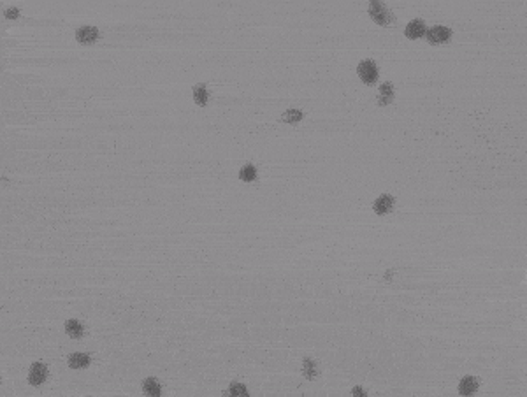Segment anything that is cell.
Returning a JSON list of instances; mask_svg holds the SVG:
<instances>
[{"label":"cell","mask_w":527,"mask_h":397,"mask_svg":"<svg viewBox=\"0 0 527 397\" xmlns=\"http://www.w3.org/2000/svg\"><path fill=\"white\" fill-rule=\"evenodd\" d=\"M369 14H371V18L374 19L378 25H389L394 21L392 13H390L381 2H371V4H369Z\"/></svg>","instance_id":"cell-1"},{"label":"cell","mask_w":527,"mask_h":397,"mask_svg":"<svg viewBox=\"0 0 527 397\" xmlns=\"http://www.w3.org/2000/svg\"><path fill=\"white\" fill-rule=\"evenodd\" d=\"M358 76L366 84H373L378 79V67L373 60H364L358 64Z\"/></svg>","instance_id":"cell-2"},{"label":"cell","mask_w":527,"mask_h":397,"mask_svg":"<svg viewBox=\"0 0 527 397\" xmlns=\"http://www.w3.org/2000/svg\"><path fill=\"white\" fill-rule=\"evenodd\" d=\"M450 37H452V30L443 25H436L427 30V41L431 44H443V42H448Z\"/></svg>","instance_id":"cell-3"},{"label":"cell","mask_w":527,"mask_h":397,"mask_svg":"<svg viewBox=\"0 0 527 397\" xmlns=\"http://www.w3.org/2000/svg\"><path fill=\"white\" fill-rule=\"evenodd\" d=\"M46 376H48V367L42 362H34L30 365V371H28V381H30V385L44 383Z\"/></svg>","instance_id":"cell-4"},{"label":"cell","mask_w":527,"mask_h":397,"mask_svg":"<svg viewBox=\"0 0 527 397\" xmlns=\"http://www.w3.org/2000/svg\"><path fill=\"white\" fill-rule=\"evenodd\" d=\"M404 33H406L408 39H420L427 35V27L422 19H411L404 28Z\"/></svg>","instance_id":"cell-5"},{"label":"cell","mask_w":527,"mask_h":397,"mask_svg":"<svg viewBox=\"0 0 527 397\" xmlns=\"http://www.w3.org/2000/svg\"><path fill=\"white\" fill-rule=\"evenodd\" d=\"M478 387H480V380L475 376H464L459 383V394L464 397L473 396V394H476Z\"/></svg>","instance_id":"cell-6"},{"label":"cell","mask_w":527,"mask_h":397,"mask_svg":"<svg viewBox=\"0 0 527 397\" xmlns=\"http://www.w3.org/2000/svg\"><path fill=\"white\" fill-rule=\"evenodd\" d=\"M392 208H394V197L387 194L380 195L373 204V209H374L376 215H387V213L392 211Z\"/></svg>","instance_id":"cell-7"},{"label":"cell","mask_w":527,"mask_h":397,"mask_svg":"<svg viewBox=\"0 0 527 397\" xmlns=\"http://www.w3.org/2000/svg\"><path fill=\"white\" fill-rule=\"evenodd\" d=\"M99 37V30L95 27H81L76 32V39H78L81 44H93Z\"/></svg>","instance_id":"cell-8"},{"label":"cell","mask_w":527,"mask_h":397,"mask_svg":"<svg viewBox=\"0 0 527 397\" xmlns=\"http://www.w3.org/2000/svg\"><path fill=\"white\" fill-rule=\"evenodd\" d=\"M142 392L148 397H160L162 396V385L158 383L156 378H146L142 381Z\"/></svg>","instance_id":"cell-9"},{"label":"cell","mask_w":527,"mask_h":397,"mask_svg":"<svg viewBox=\"0 0 527 397\" xmlns=\"http://www.w3.org/2000/svg\"><path fill=\"white\" fill-rule=\"evenodd\" d=\"M69 365L72 369H83L90 365V355L88 353H72L69 355Z\"/></svg>","instance_id":"cell-10"},{"label":"cell","mask_w":527,"mask_h":397,"mask_svg":"<svg viewBox=\"0 0 527 397\" xmlns=\"http://www.w3.org/2000/svg\"><path fill=\"white\" fill-rule=\"evenodd\" d=\"M392 99H394V88H392V83H383L380 86V97H378V102H380L381 106H385V104H390V102H392Z\"/></svg>","instance_id":"cell-11"},{"label":"cell","mask_w":527,"mask_h":397,"mask_svg":"<svg viewBox=\"0 0 527 397\" xmlns=\"http://www.w3.org/2000/svg\"><path fill=\"white\" fill-rule=\"evenodd\" d=\"M65 332L69 334L70 337H74V339H78V337L83 336V325L78 320H67L65 322Z\"/></svg>","instance_id":"cell-12"},{"label":"cell","mask_w":527,"mask_h":397,"mask_svg":"<svg viewBox=\"0 0 527 397\" xmlns=\"http://www.w3.org/2000/svg\"><path fill=\"white\" fill-rule=\"evenodd\" d=\"M193 100L197 106H206L207 104V90L204 84H195L193 86Z\"/></svg>","instance_id":"cell-13"},{"label":"cell","mask_w":527,"mask_h":397,"mask_svg":"<svg viewBox=\"0 0 527 397\" xmlns=\"http://www.w3.org/2000/svg\"><path fill=\"white\" fill-rule=\"evenodd\" d=\"M227 397H250V394L243 383L234 381V383H230L229 390H227Z\"/></svg>","instance_id":"cell-14"},{"label":"cell","mask_w":527,"mask_h":397,"mask_svg":"<svg viewBox=\"0 0 527 397\" xmlns=\"http://www.w3.org/2000/svg\"><path fill=\"white\" fill-rule=\"evenodd\" d=\"M303 374L306 376L307 380H315L316 378V364L313 362L309 357L307 359H304L303 362Z\"/></svg>","instance_id":"cell-15"},{"label":"cell","mask_w":527,"mask_h":397,"mask_svg":"<svg viewBox=\"0 0 527 397\" xmlns=\"http://www.w3.org/2000/svg\"><path fill=\"white\" fill-rule=\"evenodd\" d=\"M239 178L243 181H253L255 178H257V169L252 165V164H246V165L239 171Z\"/></svg>","instance_id":"cell-16"},{"label":"cell","mask_w":527,"mask_h":397,"mask_svg":"<svg viewBox=\"0 0 527 397\" xmlns=\"http://www.w3.org/2000/svg\"><path fill=\"white\" fill-rule=\"evenodd\" d=\"M281 120L287 121V123H297V121L303 120V113L299 111V109H289V111L283 113Z\"/></svg>","instance_id":"cell-17"},{"label":"cell","mask_w":527,"mask_h":397,"mask_svg":"<svg viewBox=\"0 0 527 397\" xmlns=\"http://www.w3.org/2000/svg\"><path fill=\"white\" fill-rule=\"evenodd\" d=\"M352 397H367V394H366V390H364L362 387H358V385H357V387L352 388Z\"/></svg>","instance_id":"cell-18"},{"label":"cell","mask_w":527,"mask_h":397,"mask_svg":"<svg viewBox=\"0 0 527 397\" xmlns=\"http://www.w3.org/2000/svg\"><path fill=\"white\" fill-rule=\"evenodd\" d=\"M18 13H19V11L18 9H16V7H13V9H7V11H5V16H7V18H11V19H13V18H16V16H18Z\"/></svg>","instance_id":"cell-19"}]
</instances>
